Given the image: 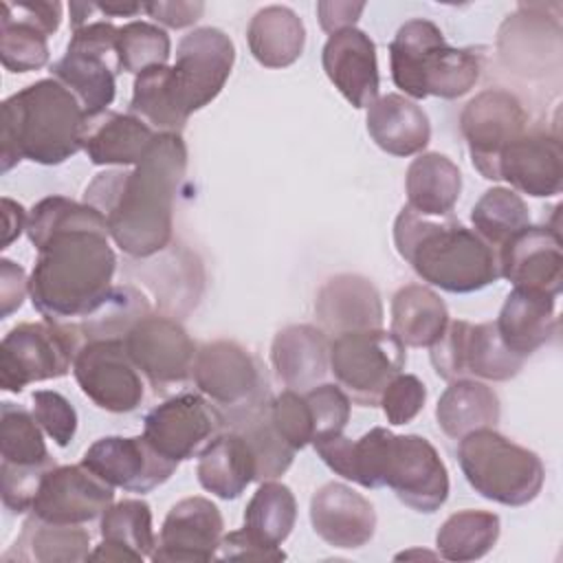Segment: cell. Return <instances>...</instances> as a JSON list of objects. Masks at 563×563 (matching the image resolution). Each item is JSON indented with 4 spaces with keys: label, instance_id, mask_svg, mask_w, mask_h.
I'll return each instance as SVG.
<instances>
[{
    "label": "cell",
    "instance_id": "cell-24",
    "mask_svg": "<svg viewBox=\"0 0 563 563\" xmlns=\"http://www.w3.org/2000/svg\"><path fill=\"white\" fill-rule=\"evenodd\" d=\"M310 523L328 545L354 550L374 537L376 510L352 486L328 482L310 497Z\"/></svg>",
    "mask_w": 563,
    "mask_h": 563
},
{
    "label": "cell",
    "instance_id": "cell-11",
    "mask_svg": "<svg viewBox=\"0 0 563 563\" xmlns=\"http://www.w3.org/2000/svg\"><path fill=\"white\" fill-rule=\"evenodd\" d=\"M191 376L198 391L222 411V418L268 400L266 378L255 356L229 339L200 345Z\"/></svg>",
    "mask_w": 563,
    "mask_h": 563
},
{
    "label": "cell",
    "instance_id": "cell-31",
    "mask_svg": "<svg viewBox=\"0 0 563 563\" xmlns=\"http://www.w3.org/2000/svg\"><path fill=\"white\" fill-rule=\"evenodd\" d=\"M196 475L207 493L238 499L255 482V457L249 442L238 431H220L198 453Z\"/></svg>",
    "mask_w": 563,
    "mask_h": 563
},
{
    "label": "cell",
    "instance_id": "cell-58",
    "mask_svg": "<svg viewBox=\"0 0 563 563\" xmlns=\"http://www.w3.org/2000/svg\"><path fill=\"white\" fill-rule=\"evenodd\" d=\"M97 11L106 15H136L143 11L141 2H97Z\"/></svg>",
    "mask_w": 563,
    "mask_h": 563
},
{
    "label": "cell",
    "instance_id": "cell-2",
    "mask_svg": "<svg viewBox=\"0 0 563 563\" xmlns=\"http://www.w3.org/2000/svg\"><path fill=\"white\" fill-rule=\"evenodd\" d=\"M187 169V145L180 134L158 132L147 154L132 169L97 174L84 202L108 224L112 242L132 257H150L172 240L174 200Z\"/></svg>",
    "mask_w": 563,
    "mask_h": 563
},
{
    "label": "cell",
    "instance_id": "cell-4",
    "mask_svg": "<svg viewBox=\"0 0 563 563\" xmlns=\"http://www.w3.org/2000/svg\"><path fill=\"white\" fill-rule=\"evenodd\" d=\"M394 244L422 282L446 292H475L499 279L497 251L460 220L433 222L405 207L394 222Z\"/></svg>",
    "mask_w": 563,
    "mask_h": 563
},
{
    "label": "cell",
    "instance_id": "cell-51",
    "mask_svg": "<svg viewBox=\"0 0 563 563\" xmlns=\"http://www.w3.org/2000/svg\"><path fill=\"white\" fill-rule=\"evenodd\" d=\"M117 35H119V26H114L110 20L86 22L84 26L73 29L68 51L106 57L108 53H114Z\"/></svg>",
    "mask_w": 563,
    "mask_h": 563
},
{
    "label": "cell",
    "instance_id": "cell-36",
    "mask_svg": "<svg viewBox=\"0 0 563 563\" xmlns=\"http://www.w3.org/2000/svg\"><path fill=\"white\" fill-rule=\"evenodd\" d=\"M268 402L262 400L224 416V429L238 431L249 442L255 457V482L260 484L284 475L295 457V449L282 440L271 422Z\"/></svg>",
    "mask_w": 563,
    "mask_h": 563
},
{
    "label": "cell",
    "instance_id": "cell-3",
    "mask_svg": "<svg viewBox=\"0 0 563 563\" xmlns=\"http://www.w3.org/2000/svg\"><path fill=\"white\" fill-rule=\"evenodd\" d=\"M86 112L57 79H37L2 101L0 169L7 174L22 158L62 165L81 147Z\"/></svg>",
    "mask_w": 563,
    "mask_h": 563
},
{
    "label": "cell",
    "instance_id": "cell-28",
    "mask_svg": "<svg viewBox=\"0 0 563 563\" xmlns=\"http://www.w3.org/2000/svg\"><path fill=\"white\" fill-rule=\"evenodd\" d=\"M156 130L134 114L106 110L86 117L81 147L92 165H136L156 139Z\"/></svg>",
    "mask_w": 563,
    "mask_h": 563
},
{
    "label": "cell",
    "instance_id": "cell-25",
    "mask_svg": "<svg viewBox=\"0 0 563 563\" xmlns=\"http://www.w3.org/2000/svg\"><path fill=\"white\" fill-rule=\"evenodd\" d=\"M314 314L325 334L376 330L383 323V301L367 277L341 273L319 288Z\"/></svg>",
    "mask_w": 563,
    "mask_h": 563
},
{
    "label": "cell",
    "instance_id": "cell-5",
    "mask_svg": "<svg viewBox=\"0 0 563 563\" xmlns=\"http://www.w3.org/2000/svg\"><path fill=\"white\" fill-rule=\"evenodd\" d=\"M389 68L396 88L411 99H457L477 84L482 62L473 48L449 46L431 20L413 18L389 44Z\"/></svg>",
    "mask_w": 563,
    "mask_h": 563
},
{
    "label": "cell",
    "instance_id": "cell-57",
    "mask_svg": "<svg viewBox=\"0 0 563 563\" xmlns=\"http://www.w3.org/2000/svg\"><path fill=\"white\" fill-rule=\"evenodd\" d=\"M2 216H4V235H2V249H7L13 240L20 238L22 231H26L29 213L24 207L11 198H2Z\"/></svg>",
    "mask_w": 563,
    "mask_h": 563
},
{
    "label": "cell",
    "instance_id": "cell-52",
    "mask_svg": "<svg viewBox=\"0 0 563 563\" xmlns=\"http://www.w3.org/2000/svg\"><path fill=\"white\" fill-rule=\"evenodd\" d=\"M218 559H251V561H282L286 554L279 548H266L251 539L244 528L233 530L229 534H222Z\"/></svg>",
    "mask_w": 563,
    "mask_h": 563
},
{
    "label": "cell",
    "instance_id": "cell-29",
    "mask_svg": "<svg viewBox=\"0 0 563 563\" xmlns=\"http://www.w3.org/2000/svg\"><path fill=\"white\" fill-rule=\"evenodd\" d=\"M556 297L530 288H512L495 321L504 345L521 358H528L545 345L556 332Z\"/></svg>",
    "mask_w": 563,
    "mask_h": 563
},
{
    "label": "cell",
    "instance_id": "cell-18",
    "mask_svg": "<svg viewBox=\"0 0 563 563\" xmlns=\"http://www.w3.org/2000/svg\"><path fill=\"white\" fill-rule=\"evenodd\" d=\"M79 464H84L112 488L141 495L165 484L178 468L176 462L154 451L143 435L99 438L84 451Z\"/></svg>",
    "mask_w": 563,
    "mask_h": 563
},
{
    "label": "cell",
    "instance_id": "cell-43",
    "mask_svg": "<svg viewBox=\"0 0 563 563\" xmlns=\"http://www.w3.org/2000/svg\"><path fill=\"white\" fill-rule=\"evenodd\" d=\"M130 114L143 119L156 132L180 134L187 119L174 106L169 90V66H152L134 77Z\"/></svg>",
    "mask_w": 563,
    "mask_h": 563
},
{
    "label": "cell",
    "instance_id": "cell-47",
    "mask_svg": "<svg viewBox=\"0 0 563 563\" xmlns=\"http://www.w3.org/2000/svg\"><path fill=\"white\" fill-rule=\"evenodd\" d=\"M312 416V442L343 433L350 420V396L341 385L319 383L303 391Z\"/></svg>",
    "mask_w": 563,
    "mask_h": 563
},
{
    "label": "cell",
    "instance_id": "cell-41",
    "mask_svg": "<svg viewBox=\"0 0 563 563\" xmlns=\"http://www.w3.org/2000/svg\"><path fill=\"white\" fill-rule=\"evenodd\" d=\"M473 231L495 251L515 233L530 224V211L523 198L508 187H493L471 209Z\"/></svg>",
    "mask_w": 563,
    "mask_h": 563
},
{
    "label": "cell",
    "instance_id": "cell-53",
    "mask_svg": "<svg viewBox=\"0 0 563 563\" xmlns=\"http://www.w3.org/2000/svg\"><path fill=\"white\" fill-rule=\"evenodd\" d=\"M143 11L158 24H165L169 29H185L200 20V15L205 13V2H145Z\"/></svg>",
    "mask_w": 563,
    "mask_h": 563
},
{
    "label": "cell",
    "instance_id": "cell-48",
    "mask_svg": "<svg viewBox=\"0 0 563 563\" xmlns=\"http://www.w3.org/2000/svg\"><path fill=\"white\" fill-rule=\"evenodd\" d=\"M268 416L275 431L290 449L299 451L312 442V416L303 391L286 389L271 398Z\"/></svg>",
    "mask_w": 563,
    "mask_h": 563
},
{
    "label": "cell",
    "instance_id": "cell-50",
    "mask_svg": "<svg viewBox=\"0 0 563 563\" xmlns=\"http://www.w3.org/2000/svg\"><path fill=\"white\" fill-rule=\"evenodd\" d=\"M427 387L413 374H398L383 389L378 405L389 424H407L411 422L424 407Z\"/></svg>",
    "mask_w": 563,
    "mask_h": 563
},
{
    "label": "cell",
    "instance_id": "cell-38",
    "mask_svg": "<svg viewBox=\"0 0 563 563\" xmlns=\"http://www.w3.org/2000/svg\"><path fill=\"white\" fill-rule=\"evenodd\" d=\"M51 75L79 99L86 117L106 112L114 101L117 84L106 57L66 48V55L51 66Z\"/></svg>",
    "mask_w": 563,
    "mask_h": 563
},
{
    "label": "cell",
    "instance_id": "cell-6",
    "mask_svg": "<svg viewBox=\"0 0 563 563\" xmlns=\"http://www.w3.org/2000/svg\"><path fill=\"white\" fill-rule=\"evenodd\" d=\"M457 462L471 488L501 506H526L543 488L541 457L495 429H477L460 438Z\"/></svg>",
    "mask_w": 563,
    "mask_h": 563
},
{
    "label": "cell",
    "instance_id": "cell-44",
    "mask_svg": "<svg viewBox=\"0 0 563 563\" xmlns=\"http://www.w3.org/2000/svg\"><path fill=\"white\" fill-rule=\"evenodd\" d=\"M150 312L145 297L132 286H112L106 301L77 325L84 341L123 339L125 332Z\"/></svg>",
    "mask_w": 563,
    "mask_h": 563
},
{
    "label": "cell",
    "instance_id": "cell-22",
    "mask_svg": "<svg viewBox=\"0 0 563 563\" xmlns=\"http://www.w3.org/2000/svg\"><path fill=\"white\" fill-rule=\"evenodd\" d=\"M497 176L521 194L534 198L556 196L563 187V150L559 134L526 130L501 152Z\"/></svg>",
    "mask_w": 563,
    "mask_h": 563
},
{
    "label": "cell",
    "instance_id": "cell-9",
    "mask_svg": "<svg viewBox=\"0 0 563 563\" xmlns=\"http://www.w3.org/2000/svg\"><path fill=\"white\" fill-rule=\"evenodd\" d=\"M235 62L231 37L216 26H200L183 35L176 62L169 66V90L183 119L211 103L224 88Z\"/></svg>",
    "mask_w": 563,
    "mask_h": 563
},
{
    "label": "cell",
    "instance_id": "cell-34",
    "mask_svg": "<svg viewBox=\"0 0 563 563\" xmlns=\"http://www.w3.org/2000/svg\"><path fill=\"white\" fill-rule=\"evenodd\" d=\"M407 207L420 216H446L462 191L457 165L440 154L427 152L411 161L405 176Z\"/></svg>",
    "mask_w": 563,
    "mask_h": 563
},
{
    "label": "cell",
    "instance_id": "cell-42",
    "mask_svg": "<svg viewBox=\"0 0 563 563\" xmlns=\"http://www.w3.org/2000/svg\"><path fill=\"white\" fill-rule=\"evenodd\" d=\"M101 541L130 552L136 563L152 554L156 545L152 510L143 499H121L110 504L99 523Z\"/></svg>",
    "mask_w": 563,
    "mask_h": 563
},
{
    "label": "cell",
    "instance_id": "cell-20",
    "mask_svg": "<svg viewBox=\"0 0 563 563\" xmlns=\"http://www.w3.org/2000/svg\"><path fill=\"white\" fill-rule=\"evenodd\" d=\"M222 528V515L211 499L198 495L185 497L169 508L150 559L156 563H198L218 559Z\"/></svg>",
    "mask_w": 563,
    "mask_h": 563
},
{
    "label": "cell",
    "instance_id": "cell-10",
    "mask_svg": "<svg viewBox=\"0 0 563 563\" xmlns=\"http://www.w3.org/2000/svg\"><path fill=\"white\" fill-rule=\"evenodd\" d=\"M429 356L435 374L449 383L466 376L508 380L521 372L526 361L504 345L495 321L471 323L464 319L446 323Z\"/></svg>",
    "mask_w": 563,
    "mask_h": 563
},
{
    "label": "cell",
    "instance_id": "cell-40",
    "mask_svg": "<svg viewBox=\"0 0 563 563\" xmlns=\"http://www.w3.org/2000/svg\"><path fill=\"white\" fill-rule=\"evenodd\" d=\"M499 539V517L488 510H457L444 519L435 534L438 554L446 561H477Z\"/></svg>",
    "mask_w": 563,
    "mask_h": 563
},
{
    "label": "cell",
    "instance_id": "cell-55",
    "mask_svg": "<svg viewBox=\"0 0 563 563\" xmlns=\"http://www.w3.org/2000/svg\"><path fill=\"white\" fill-rule=\"evenodd\" d=\"M26 292H29V279L24 275V268L2 257L0 260V303H2L0 314L9 317L13 310H18Z\"/></svg>",
    "mask_w": 563,
    "mask_h": 563
},
{
    "label": "cell",
    "instance_id": "cell-7",
    "mask_svg": "<svg viewBox=\"0 0 563 563\" xmlns=\"http://www.w3.org/2000/svg\"><path fill=\"white\" fill-rule=\"evenodd\" d=\"M81 343L75 323L24 321L13 325L0 343V387L20 394L31 383L66 376Z\"/></svg>",
    "mask_w": 563,
    "mask_h": 563
},
{
    "label": "cell",
    "instance_id": "cell-1",
    "mask_svg": "<svg viewBox=\"0 0 563 563\" xmlns=\"http://www.w3.org/2000/svg\"><path fill=\"white\" fill-rule=\"evenodd\" d=\"M26 235L37 251L29 297L46 321L84 319L106 301L117 255L108 242L106 218L95 207L46 196L29 211Z\"/></svg>",
    "mask_w": 563,
    "mask_h": 563
},
{
    "label": "cell",
    "instance_id": "cell-12",
    "mask_svg": "<svg viewBox=\"0 0 563 563\" xmlns=\"http://www.w3.org/2000/svg\"><path fill=\"white\" fill-rule=\"evenodd\" d=\"M383 486L416 512H435L449 497V473L435 446L416 433H389L380 468Z\"/></svg>",
    "mask_w": 563,
    "mask_h": 563
},
{
    "label": "cell",
    "instance_id": "cell-49",
    "mask_svg": "<svg viewBox=\"0 0 563 563\" xmlns=\"http://www.w3.org/2000/svg\"><path fill=\"white\" fill-rule=\"evenodd\" d=\"M33 416L42 431L57 444L68 446L77 433V411L66 396L53 389H37L31 396Z\"/></svg>",
    "mask_w": 563,
    "mask_h": 563
},
{
    "label": "cell",
    "instance_id": "cell-19",
    "mask_svg": "<svg viewBox=\"0 0 563 563\" xmlns=\"http://www.w3.org/2000/svg\"><path fill=\"white\" fill-rule=\"evenodd\" d=\"M556 2L519 4L499 29V57L515 73L534 77L561 64V20L550 15Z\"/></svg>",
    "mask_w": 563,
    "mask_h": 563
},
{
    "label": "cell",
    "instance_id": "cell-21",
    "mask_svg": "<svg viewBox=\"0 0 563 563\" xmlns=\"http://www.w3.org/2000/svg\"><path fill=\"white\" fill-rule=\"evenodd\" d=\"M499 277L515 288L556 297L563 286V246L554 227H526L497 249Z\"/></svg>",
    "mask_w": 563,
    "mask_h": 563
},
{
    "label": "cell",
    "instance_id": "cell-13",
    "mask_svg": "<svg viewBox=\"0 0 563 563\" xmlns=\"http://www.w3.org/2000/svg\"><path fill=\"white\" fill-rule=\"evenodd\" d=\"M526 128L528 112L523 103L504 88L482 90L460 114V132L468 145L471 163L488 180H499V156Z\"/></svg>",
    "mask_w": 563,
    "mask_h": 563
},
{
    "label": "cell",
    "instance_id": "cell-26",
    "mask_svg": "<svg viewBox=\"0 0 563 563\" xmlns=\"http://www.w3.org/2000/svg\"><path fill=\"white\" fill-rule=\"evenodd\" d=\"M0 479L2 484H37L55 466L33 411L20 405H0Z\"/></svg>",
    "mask_w": 563,
    "mask_h": 563
},
{
    "label": "cell",
    "instance_id": "cell-27",
    "mask_svg": "<svg viewBox=\"0 0 563 563\" xmlns=\"http://www.w3.org/2000/svg\"><path fill=\"white\" fill-rule=\"evenodd\" d=\"M277 378L295 391L319 385L330 372V341L321 328L297 323L279 330L271 345Z\"/></svg>",
    "mask_w": 563,
    "mask_h": 563
},
{
    "label": "cell",
    "instance_id": "cell-54",
    "mask_svg": "<svg viewBox=\"0 0 563 563\" xmlns=\"http://www.w3.org/2000/svg\"><path fill=\"white\" fill-rule=\"evenodd\" d=\"M4 4L22 20L40 26L46 35H53L59 29L62 2H57V0H26V2L4 0Z\"/></svg>",
    "mask_w": 563,
    "mask_h": 563
},
{
    "label": "cell",
    "instance_id": "cell-23",
    "mask_svg": "<svg viewBox=\"0 0 563 563\" xmlns=\"http://www.w3.org/2000/svg\"><path fill=\"white\" fill-rule=\"evenodd\" d=\"M328 79L354 108H369L378 99V62L372 37L356 29H343L328 37L321 51Z\"/></svg>",
    "mask_w": 563,
    "mask_h": 563
},
{
    "label": "cell",
    "instance_id": "cell-39",
    "mask_svg": "<svg viewBox=\"0 0 563 563\" xmlns=\"http://www.w3.org/2000/svg\"><path fill=\"white\" fill-rule=\"evenodd\" d=\"M297 521L292 490L279 482H262L244 510V532L266 548H279Z\"/></svg>",
    "mask_w": 563,
    "mask_h": 563
},
{
    "label": "cell",
    "instance_id": "cell-35",
    "mask_svg": "<svg viewBox=\"0 0 563 563\" xmlns=\"http://www.w3.org/2000/svg\"><path fill=\"white\" fill-rule=\"evenodd\" d=\"M449 323V310L438 292L407 284L391 299V334L409 347H431Z\"/></svg>",
    "mask_w": 563,
    "mask_h": 563
},
{
    "label": "cell",
    "instance_id": "cell-30",
    "mask_svg": "<svg viewBox=\"0 0 563 563\" xmlns=\"http://www.w3.org/2000/svg\"><path fill=\"white\" fill-rule=\"evenodd\" d=\"M365 123L372 141L391 156L420 154L431 139L427 112L413 99L398 92L378 97L367 108Z\"/></svg>",
    "mask_w": 563,
    "mask_h": 563
},
{
    "label": "cell",
    "instance_id": "cell-33",
    "mask_svg": "<svg viewBox=\"0 0 563 563\" xmlns=\"http://www.w3.org/2000/svg\"><path fill=\"white\" fill-rule=\"evenodd\" d=\"M499 413L501 407L493 387L473 378L451 380L435 405L438 427L453 440L477 429H495Z\"/></svg>",
    "mask_w": 563,
    "mask_h": 563
},
{
    "label": "cell",
    "instance_id": "cell-45",
    "mask_svg": "<svg viewBox=\"0 0 563 563\" xmlns=\"http://www.w3.org/2000/svg\"><path fill=\"white\" fill-rule=\"evenodd\" d=\"M48 35L18 18L4 2L0 15V59L9 73H29L46 66L48 62Z\"/></svg>",
    "mask_w": 563,
    "mask_h": 563
},
{
    "label": "cell",
    "instance_id": "cell-46",
    "mask_svg": "<svg viewBox=\"0 0 563 563\" xmlns=\"http://www.w3.org/2000/svg\"><path fill=\"white\" fill-rule=\"evenodd\" d=\"M114 55L119 70L139 75L152 66H165L172 55V42L161 26L134 20L119 26Z\"/></svg>",
    "mask_w": 563,
    "mask_h": 563
},
{
    "label": "cell",
    "instance_id": "cell-14",
    "mask_svg": "<svg viewBox=\"0 0 563 563\" xmlns=\"http://www.w3.org/2000/svg\"><path fill=\"white\" fill-rule=\"evenodd\" d=\"M125 352L154 391L183 385L194 369L196 343L172 317L147 312L123 336Z\"/></svg>",
    "mask_w": 563,
    "mask_h": 563
},
{
    "label": "cell",
    "instance_id": "cell-37",
    "mask_svg": "<svg viewBox=\"0 0 563 563\" xmlns=\"http://www.w3.org/2000/svg\"><path fill=\"white\" fill-rule=\"evenodd\" d=\"M90 554V534L81 526L48 523L29 517L4 561H37V563H70L86 561Z\"/></svg>",
    "mask_w": 563,
    "mask_h": 563
},
{
    "label": "cell",
    "instance_id": "cell-15",
    "mask_svg": "<svg viewBox=\"0 0 563 563\" xmlns=\"http://www.w3.org/2000/svg\"><path fill=\"white\" fill-rule=\"evenodd\" d=\"M222 429V411L202 394L172 396L143 418V438L176 464L198 455Z\"/></svg>",
    "mask_w": 563,
    "mask_h": 563
},
{
    "label": "cell",
    "instance_id": "cell-32",
    "mask_svg": "<svg viewBox=\"0 0 563 563\" xmlns=\"http://www.w3.org/2000/svg\"><path fill=\"white\" fill-rule=\"evenodd\" d=\"M246 40L257 64L266 68H286L301 57L306 29L290 7L271 4L251 18Z\"/></svg>",
    "mask_w": 563,
    "mask_h": 563
},
{
    "label": "cell",
    "instance_id": "cell-59",
    "mask_svg": "<svg viewBox=\"0 0 563 563\" xmlns=\"http://www.w3.org/2000/svg\"><path fill=\"white\" fill-rule=\"evenodd\" d=\"M411 556H429V559H435V554H433V552H427V550H407V552L396 554V561H400V559H411Z\"/></svg>",
    "mask_w": 563,
    "mask_h": 563
},
{
    "label": "cell",
    "instance_id": "cell-16",
    "mask_svg": "<svg viewBox=\"0 0 563 563\" xmlns=\"http://www.w3.org/2000/svg\"><path fill=\"white\" fill-rule=\"evenodd\" d=\"M73 374L84 396L103 411L130 413L143 400V380L123 339L84 341L75 354Z\"/></svg>",
    "mask_w": 563,
    "mask_h": 563
},
{
    "label": "cell",
    "instance_id": "cell-8",
    "mask_svg": "<svg viewBox=\"0 0 563 563\" xmlns=\"http://www.w3.org/2000/svg\"><path fill=\"white\" fill-rule=\"evenodd\" d=\"M405 345L380 328L345 332L330 341V372L352 402L376 407L383 389L405 367Z\"/></svg>",
    "mask_w": 563,
    "mask_h": 563
},
{
    "label": "cell",
    "instance_id": "cell-56",
    "mask_svg": "<svg viewBox=\"0 0 563 563\" xmlns=\"http://www.w3.org/2000/svg\"><path fill=\"white\" fill-rule=\"evenodd\" d=\"M363 9H365V2H317L319 24L330 35L354 26Z\"/></svg>",
    "mask_w": 563,
    "mask_h": 563
},
{
    "label": "cell",
    "instance_id": "cell-17",
    "mask_svg": "<svg viewBox=\"0 0 563 563\" xmlns=\"http://www.w3.org/2000/svg\"><path fill=\"white\" fill-rule=\"evenodd\" d=\"M114 488L84 464L51 466L37 486L31 515L48 523L84 526L106 512Z\"/></svg>",
    "mask_w": 563,
    "mask_h": 563
}]
</instances>
